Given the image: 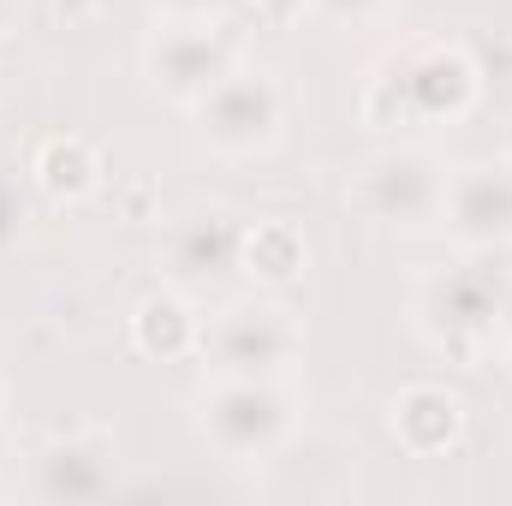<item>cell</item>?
I'll use <instances>...</instances> for the list:
<instances>
[{
  "label": "cell",
  "instance_id": "cell-1",
  "mask_svg": "<svg viewBox=\"0 0 512 506\" xmlns=\"http://www.w3.org/2000/svg\"><path fill=\"white\" fill-rule=\"evenodd\" d=\"M477 102V66L459 42H405L364 90L370 126H441Z\"/></svg>",
  "mask_w": 512,
  "mask_h": 506
},
{
  "label": "cell",
  "instance_id": "cell-2",
  "mask_svg": "<svg viewBox=\"0 0 512 506\" xmlns=\"http://www.w3.org/2000/svg\"><path fill=\"white\" fill-rule=\"evenodd\" d=\"M197 429L215 441L221 459L256 465V459H274L292 441L298 411H292L280 376H215L209 393L197 399Z\"/></svg>",
  "mask_w": 512,
  "mask_h": 506
},
{
  "label": "cell",
  "instance_id": "cell-3",
  "mask_svg": "<svg viewBox=\"0 0 512 506\" xmlns=\"http://www.w3.org/2000/svg\"><path fill=\"white\" fill-rule=\"evenodd\" d=\"M203 364L209 376H286L304 352V328L274 298H239L203 322Z\"/></svg>",
  "mask_w": 512,
  "mask_h": 506
},
{
  "label": "cell",
  "instance_id": "cell-4",
  "mask_svg": "<svg viewBox=\"0 0 512 506\" xmlns=\"http://www.w3.org/2000/svg\"><path fill=\"white\" fill-rule=\"evenodd\" d=\"M143 72L161 96L197 102L221 72H233V42L215 12H167L143 42Z\"/></svg>",
  "mask_w": 512,
  "mask_h": 506
},
{
  "label": "cell",
  "instance_id": "cell-5",
  "mask_svg": "<svg viewBox=\"0 0 512 506\" xmlns=\"http://www.w3.org/2000/svg\"><path fill=\"white\" fill-rule=\"evenodd\" d=\"M191 108H197V131H203V143L215 155H256V149H268L274 131H280V114H286L280 84L268 72H256V66L221 72Z\"/></svg>",
  "mask_w": 512,
  "mask_h": 506
},
{
  "label": "cell",
  "instance_id": "cell-6",
  "mask_svg": "<svg viewBox=\"0 0 512 506\" xmlns=\"http://www.w3.org/2000/svg\"><path fill=\"white\" fill-rule=\"evenodd\" d=\"M441 185L447 167L429 161L423 149H382L358 167L352 179V209H364L370 221H393V227H429L441 215Z\"/></svg>",
  "mask_w": 512,
  "mask_h": 506
},
{
  "label": "cell",
  "instance_id": "cell-7",
  "mask_svg": "<svg viewBox=\"0 0 512 506\" xmlns=\"http://www.w3.org/2000/svg\"><path fill=\"white\" fill-rule=\"evenodd\" d=\"M501 316H507V292L477 268H447L423 286V322H429L435 346H447L459 364H477V352H483V340H495Z\"/></svg>",
  "mask_w": 512,
  "mask_h": 506
},
{
  "label": "cell",
  "instance_id": "cell-8",
  "mask_svg": "<svg viewBox=\"0 0 512 506\" xmlns=\"http://www.w3.org/2000/svg\"><path fill=\"white\" fill-rule=\"evenodd\" d=\"M459 245L495 251L512 245V161H465L441 185V215H435Z\"/></svg>",
  "mask_w": 512,
  "mask_h": 506
},
{
  "label": "cell",
  "instance_id": "cell-9",
  "mask_svg": "<svg viewBox=\"0 0 512 506\" xmlns=\"http://www.w3.org/2000/svg\"><path fill=\"white\" fill-rule=\"evenodd\" d=\"M239 239H245V227H239L227 209H191L185 221L167 227V239H161V268H167V280H179V286L221 280V274L239 268Z\"/></svg>",
  "mask_w": 512,
  "mask_h": 506
},
{
  "label": "cell",
  "instance_id": "cell-10",
  "mask_svg": "<svg viewBox=\"0 0 512 506\" xmlns=\"http://www.w3.org/2000/svg\"><path fill=\"white\" fill-rule=\"evenodd\" d=\"M387 423H393V435H399L405 453L435 459V453H447V447L465 435V399L447 393L441 381H411V387L393 393Z\"/></svg>",
  "mask_w": 512,
  "mask_h": 506
},
{
  "label": "cell",
  "instance_id": "cell-11",
  "mask_svg": "<svg viewBox=\"0 0 512 506\" xmlns=\"http://www.w3.org/2000/svg\"><path fill=\"white\" fill-rule=\"evenodd\" d=\"M114 489V447L102 435L60 441L36 459V495L42 501H96Z\"/></svg>",
  "mask_w": 512,
  "mask_h": 506
},
{
  "label": "cell",
  "instance_id": "cell-12",
  "mask_svg": "<svg viewBox=\"0 0 512 506\" xmlns=\"http://www.w3.org/2000/svg\"><path fill=\"white\" fill-rule=\"evenodd\" d=\"M131 340H137V352H149V358H185V352L203 346V316H197L179 292H155V298L137 304Z\"/></svg>",
  "mask_w": 512,
  "mask_h": 506
},
{
  "label": "cell",
  "instance_id": "cell-13",
  "mask_svg": "<svg viewBox=\"0 0 512 506\" xmlns=\"http://www.w3.org/2000/svg\"><path fill=\"white\" fill-rule=\"evenodd\" d=\"M304 262H310L304 233H298L292 221H280V215L245 227V239H239V268L251 274L256 286H286V280L304 274Z\"/></svg>",
  "mask_w": 512,
  "mask_h": 506
},
{
  "label": "cell",
  "instance_id": "cell-14",
  "mask_svg": "<svg viewBox=\"0 0 512 506\" xmlns=\"http://www.w3.org/2000/svg\"><path fill=\"white\" fill-rule=\"evenodd\" d=\"M96 173H102V161H96V149L84 137H48L36 149V185L48 197H60V203L96 191Z\"/></svg>",
  "mask_w": 512,
  "mask_h": 506
},
{
  "label": "cell",
  "instance_id": "cell-15",
  "mask_svg": "<svg viewBox=\"0 0 512 506\" xmlns=\"http://www.w3.org/2000/svg\"><path fill=\"white\" fill-rule=\"evenodd\" d=\"M316 12H328V18H370V12H382L387 0H310Z\"/></svg>",
  "mask_w": 512,
  "mask_h": 506
},
{
  "label": "cell",
  "instance_id": "cell-16",
  "mask_svg": "<svg viewBox=\"0 0 512 506\" xmlns=\"http://www.w3.org/2000/svg\"><path fill=\"white\" fill-rule=\"evenodd\" d=\"M90 6H96V0H54V12H60L66 24H78V18H90Z\"/></svg>",
  "mask_w": 512,
  "mask_h": 506
},
{
  "label": "cell",
  "instance_id": "cell-17",
  "mask_svg": "<svg viewBox=\"0 0 512 506\" xmlns=\"http://www.w3.org/2000/svg\"><path fill=\"white\" fill-rule=\"evenodd\" d=\"M12 227H18V209H12V197H6V185H0V245L12 239Z\"/></svg>",
  "mask_w": 512,
  "mask_h": 506
},
{
  "label": "cell",
  "instance_id": "cell-18",
  "mask_svg": "<svg viewBox=\"0 0 512 506\" xmlns=\"http://www.w3.org/2000/svg\"><path fill=\"white\" fill-rule=\"evenodd\" d=\"M161 6H167V12H215L221 0H161Z\"/></svg>",
  "mask_w": 512,
  "mask_h": 506
},
{
  "label": "cell",
  "instance_id": "cell-19",
  "mask_svg": "<svg viewBox=\"0 0 512 506\" xmlns=\"http://www.w3.org/2000/svg\"><path fill=\"white\" fill-rule=\"evenodd\" d=\"M501 334H512V298H507V316H501Z\"/></svg>",
  "mask_w": 512,
  "mask_h": 506
},
{
  "label": "cell",
  "instance_id": "cell-20",
  "mask_svg": "<svg viewBox=\"0 0 512 506\" xmlns=\"http://www.w3.org/2000/svg\"><path fill=\"white\" fill-rule=\"evenodd\" d=\"M6 18H12V0H0V30H6Z\"/></svg>",
  "mask_w": 512,
  "mask_h": 506
}]
</instances>
